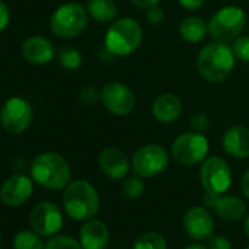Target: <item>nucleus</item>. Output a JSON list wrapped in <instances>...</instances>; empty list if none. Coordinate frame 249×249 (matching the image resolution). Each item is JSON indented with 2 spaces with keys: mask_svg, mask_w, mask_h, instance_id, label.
Segmentation results:
<instances>
[{
  "mask_svg": "<svg viewBox=\"0 0 249 249\" xmlns=\"http://www.w3.org/2000/svg\"><path fill=\"white\" fill-rule=\"evenodd\" d=\"M33 178L25 175H14L6 179L0 188V199L8 207H19L25 204L34 191Z\"/></svg>",
  "mask_w": 249,
  "mask_h": 249,
  "instance_id": "nucleus-15",
  "label": "nucleus"
},
{
  "mask_svg": "<svg viewBox=\"0 0 249 249\" xmlns=\"http://www.w3.org/2000/svg\"><path fill=\"white\" fill-rule=\"evenodd\" d=\"M208 249H231V242L226 236H211L208 239Z\"/></svg>",
  "mask_w": 249,
  "mask_h": 249,
  "instance_id": "nucleus-31",
  "label": "nucleus"
},
{
  "mask_svg": "<svg viewBox=\"0 0 249 249\" xmlns=\"http://www.w3.org/2000/svg\"><path fill=\"white\" fill-rule=\"evenodd\" d=\"M179 5L188 11H198L199 8L204 6L205 0H178Z\"/></svg>",
  "mask_w": 249,
  "mask_h": 249,
  "instance_id": "nucleus-34",
  "label": "nucleus"
},
{
  "mask_svg": "<svg viewBox=\"0 0 249 249\" xmlns=\"http://www.w3.org/2000/svg\"><path fill=\"white\" fill-rule=\"evenodd\" d=\"M98 98H100V94L97 92L95 88L88 87V88H84L82 92H81V100H82L84 103H87V104H92V103L97 101Z\"/></svg>",
  "mask_w": 249,
  "mask_h": 249,
  "instance_id": "nucleus-33",
  "label": "nucleus"
},
{
  "mask_svg": "<svg viewBox=\"0 0 249 249\" xmlns=\"http://www.w3.org/2000/svg\"><path fill=\"white\" fill-rule=\"evenodd\" d=\"M59 63L66 71H76L82 65V53L75 47H62L57 52Z\"/></svg>",
  "mask_w": 249,
  "mask_h": 249,
  "instance_id": "nucleus-23",
  "label": "nucleus"
},
{
  "mask_svg": "<svg viewBox=\"0 0 249 249\" xmlns=\"http://www.w3.org/2000/svg\"><path fill=\"white\" fill-rule=\"evenodd\" d=\"M245 249H249V246H246V248H245Z\"/></svg>",
  "mask_w": 249,
  "mask_h": 249,
  "instance_id": "nucleus-41",
  "label": "nucleus"
},
{
  "mask_svg": "<svg viewBox=\"0 0 249 249\" xmlns=\"http://www.w3.org/2000/svg\"><path fill=\"white\" fill-rule=\"evenodd\" d=\"M31 178L40 186L57 191L71 183L72 170L63 156L47 151L34 159L31 164Z\"/></svg>",
  "mask_w": 249,
  "mask_h": 249,
  "instance_id": "nucleus-2",
  "label": "nucleus"
},
{
  "mask_svg": "<svg viewBox=\"0 0 249 249\" xmlns=\"http://www.w3.org/2000/svg\"><path fill=\"white\" fill-rule=\"evenodd\" d=\"M144 31L134 18H119L111 22L106 36L104 47L114 56L123 57L137 52L142 43Z\"/></svg>",
  "mask_w": 249,
  "mask_h": 249,
  "instance_id": "nucleus-4",
  "label": "nucleus"
},
{
  "mask_svg": "<svg viewBox=\"0 0 249 249\" xmlns=\"http://www.w3.org/2000/svg\"><path fill=\"white\" fill-rule=\"evenodd\" d=\"M234 57L243 63H249V36H239L231 41Z\"/></svg>",
  "mask_w": 249,
  "mask_h": 249,
  "instance_id": "nucleus-28",
  "label": "nucleus"
},
{
  "mask_svg": "<svg viewBox=\"0 0 249 249\" xmlns=\"http://www.w3.org/2000/svg\"><path fill=\"white\" fill-rule=\"evenodd\" d=\"M185 233L194 240H208L214 231V220L207 207H191L183 215Z\"/></svg>",
  "mask_w": 249,
  "mask_h": 249,
  "instance_id": "nucleus-13",
  "label": "nucleus"
},
{
  "mask_svg": "<svg viewBox=\"0 0 249 249\" xmlns=\"http://www.w3.org/2000/svg\"><path fill=\"white\" fill-rule=\"evenodd\" d=\"M30 226L40 236H54L63 226V214L54 202L41 201L30 213Z\"/></svg>",
  "mask_w": 249,
  "mask_h": 249,
  "instance_id": "nucleus-12",
  "label": "nucleus"
},
{
  "mask_svg": "<svg viewBox=\"0 0 249 249\" xmlns=\"http://www.w3.org/2000/svg\"><path fill=\"white\" fill-rule=\"evenodd\" d=\"M145 18H147V22H148L150 25H160V24L164 21V12H163L161 8L154 6V8L147 9Z\"/></svg>",
  "mask_w": 249,
  "mask_h": 249,
  "instance_id": "nucleus-30",
  "label": "nucleus"
},
{
  "mask_svg": "<svg viewBox=\"0 0 249 249\" xmlns=\"http://www.w3.org/2000/svg\"><path fill=\"white\" fill-rule=\"evenodd\" d=\"M240 189H242L243 195L249 199V169L243 173V176L240 179Z\"/></svg>",
  "mask_w": 249,
  "mask_h": 249,
  "instance_id": "nucleus-36",
  "label": "nucleus"
},
{
  "mask_svg": "<svg viewBox=\"0 0 249 249\" xmlns=\"http://www.w3.org/2000/svg\"><path fill=\"white\" fill-rule=\"evenodd\" d=\"M9 22H11V11L3 0H0V34L8 28Z\"/></svg>",
  "mask_w": 249,
  "mask_h": 249,
  "instance_id": "nucleus-32",
  "label": "nucleus"
},
{
  "mask_svg": "<svg viewBox=\"0 0 249 249\" xmlns=\"http://www.w3.org/2000/svg\"><path fill=\"white\" fill-rule=\"evenodd\" d=\"M179 34L186 43H201L208 34V24L199 17H186L179 25Z\"/></svg>",
  "mask_w": 249,
  "mask_h": 249,
  "instance_id": "nucleus-21",
  "label": "nucleus"
},
{
  "mask_svg": "<svg viewBox=\"0 0 249 249\" xmlns=\"http://www.w3.org/2000/svg\"><path fill=\"white\" fill-rule=\"evenodd\" d=\"M223 150L234 159L249 157V128L236 124L229 128L221 138Z\"/></svg>",
  "mask_w": 249,
  "mask_h": 249,
  "instance_id": "nucleus-20",
  "label": "nucleus"
},
{
  "mask_svg": "<svg viewBox=\"0 0 249 249\" xmlns=\"http://www.w3.org/2000/svg\"><path fill=\"white\" fill-rule=\"evenodd\" d=\"M0 126H2V120H0Z\"/></svg>",
  "mask_w": 249,
  "mask_h": 249,
  "instance_id": "nucleus-40",
  "label": "nucleus"
},
{
  "mask_svg": "<svg viewBox=\"0 0 249 249\" xmlns=\"http://www.w3.org/2000/svg\"><path fill=\"white\" fill-rule=\"evenodd\" d=\"M21 52L24 59L33 65H47L56 56V50L52 41L40 36H34L25 40Z\"/></svg>",
  "mask_w": 249,
  "mask_h": 249,
  "instance_id": "nucleus-18",
  "label": "nucleus"
},
{
  "mask_svg": "<svg viewBox=\"0 0 249 249\" xmlns=\"http://www.w3.org/2000/svg\"><path fill=\"white\" fill-rule=\"evenodd\" d=\"M185 249H208V248H205V246H202V245H199V243H194V245L186 246Z\"/></svg>",
  "mask_w": 249,
  "mask_h": 249,
  "instance_id": "nucleus-38",
  "label": "nucleus"
},
{
  "mask_svg": "<svg viewBox=\"0 0 249 249\" xmlns=\"http://www.w3.org/2000/svg\"><path fill=\"white\" fill-rule=\"evenodd\" d=\"M246 14L242 8L229 5L223 6L210 18L208 34L214 41L230 43L237 38L246 27Z\"/></svg>",
  "mask_w": 249,
  "mask_h": 249,
  "instance_id": "nucleus-6",
  "label": "nucleus"
},
{
  "mask_svg": "<svg viewBox=\"0 0 249 249\" xmlns=\"http://www.w3.org/2000/svg\"><path fill=\"white\" fill-rule=\"evenodd\" d=\"M169 166V153L159 144H147L138 148L131 160V167L135 175L142 179H150L161 175Z\"/></svg>",
  "mask_w": 249,
  "mask_h": 249,
  "instance_id": "nucleus-8",
  "label": "nucleus"
},
{
  "mask_svg": "<svg viewBox=\"0 0 249 249\" xmlns=\"http://www.w3.org/2000/svg\"><path fill=\"white\" fill-rule=\"evenodd\" d=\"M33 106L22 97H11L0 110L2 126L14 135L25 132L33 123Z\"/></svg>",
  "mask_w": 249,
  "mask_h": 249,
  "instance_id": "nucleus-10",
  "label": "nucleus"
},
{
  "mask_svg": "<svg viewBox=\"0 0 249 249\" xmlns=\"http://www.w3.org/2000/svg\"><path fill=\"white\" fill-rule=\"evenodd\" d=\"M100 98L103 101V106L116 116H126L135 108V94L134 91L123 82L111 81L107 82L101 92Z\"/></svg>",
  "mask_w": 249,
  "mask_h": 249,
  "instance_id": "nucleus-11",
  "label": "nucleus"
},
{
  "mask_svg": "<svg viewBox=\"0 0 249 249\" xmlns=\"http://www.w3.org/2000/svg\"><path fill=\"white\" fill-rule=\"evenodd\" d=\"M14 249H44L41 237L34 230H22L14 237Z\"/></svg>",
  "mask_w": 249,
  "mask_h": 249,
  "instance_id": "nucleus-24",
  "label": "nucleus"
},
{
  "mask_svg": "<svg viewBox=\"0 0 249 249\" xmlns=\"http://www.w3.org/2000/svg\"><path fill=\"white\" fill-rule=\"evenodd\" d=\"M145 189L142 178L134 173V176H126L122 183V194L126 199H137L142 195Z\"/></svg>",
  "mask_w": 249,
  "mask_h": 249,
  "instance_id": "nucleus-26",
  "label": "nucleus"
},
{
  "mask_svg": "<svg viewBox=\"0 0 249 249\" xmlns=\"http://www.w3.org/2000/svg\"><path fill=\"white\" fill-rule=\"evenodd\" d=\"M182 100L173 92H163L157 95L151 104V113L160 123H173L182 114Z\"/></svg>",
  "mask_w": 249,
  "mask_h": 249,
  "instance_id": "nucleus-19",
  "label": "nucleus"
},
{
  "mask_svg": "<svg viewBox=\"0 0 249 249\" xmlns=\"http://www.w3.org/2000/svg\"><path fill=\"white\" fill-rule=\"evenodd\" d=\"M63 207L66 214L76 221L92 218L100 208V198L95 188L88 180H73L63 192Z\"/></svg>",
  "mask_w": 249,
  "mask_h": 249,
  "instance_id": "nucleus-3",
  "label": "nucleus"
},
{
  "mask_svg": "<svg viewBox=\"0 0 249 249\" xmlns=\"http://www.w3.org/2000/svg\"><path fill=\"white\" fill-rule=\"evenodd\" d=\"M243 233L249 239V214H248V217H245V221H243Z\"/></svg>",
  "mask_w": 249,
  "mask_h": 249,
  "instance_id": "nucleus-37",
  "label": "nucleus"
},
{
  "mask_svg": "<svg viewBox=\"0 0 249 249\" xmlns=\"http://www.w3.org/2000/svg\"><path fill=\"white\" fill-rule=\"evenodd\" d=\"M210 145L201 132H185L172 144V157L182 166H195L207 159Z\"/></svg>",
  "mask_w": 249,
  "mask_h": 249,
  "instance_id": "nucleus-7",
  "label": "nucleus"
},
{
  "mask_svg": "<svg viewBox=\"0 0 249 249\" xmlns=\"http://www.w3.org/2000/svg\"><path fill=\"white\" fill-rule=\"evenodd\" d=\"M110 240V231L104 221L89 218L79 230V242L84 249H106Z\"/></svg>",
  "mask_w": 249,
  "mask_h": 249,
  "instance_id": "nucleus-17",
  "label": "nucleus"
},
{
  "mask_svg": "<svg viewBox=\"0 0 249 249\" xmlns=\"http://www.w3.org/2000/svg\"><path fill=\"white\" fill-rule=\"evenodd\" d=\"M189 124H191L192 131L204 134V132L210 128V119H208V116H207L205 113L198 111V113H195V114L191 117V123H189Z\"/></svg>",
  "mask_w": 249,
  "mask_h": 249,
  "instance_id": "nucleus-29",
  "label": "nucleus"
},
{
  "mask_svg": "<svg viewBox=\"0 0 249 249\" xmlns=\"http://www.w3.org/2000/svg\"><path fill=\"white\" fill-rule=\"evenodd\" d=\"M0 245H2V236H0Z\"/></svg>",
  "mask_w": 249,
  "mask_h": 249,
  "instance_id": "nucleus-39",
  "label": "nucleus"
},
{
  "mask_svg": "<svg viewBox=\"0 0 249 249\" xmlns=\"http://www.w3.org/2000/svg\"><path fill=\"white\" fill-rule=\"evenodd\" d=\"M199 180L205 192L223 195L231 186V170L224 159L211 156L207 157L201 164Z\"/></svg>",
  "mask_w": 249,
  "mask_h": 249,
  "instance_id": "nucleus-9",
  "label": "nucleus"
},
{
  "mask_svg": "<svg viewBox=\"0 0 249 249\" xmlns=\"http://www.w3.org/2000/svg\"><path fill=\"white\" fill-rule=\"evenodd\" d=\"M132 249H167V242L160 233L147 231L134 242Z\"/></svg>",
  "mask_w": 249,
  "mask_h": 249,
  "instance_id": "nucleus-25",
  "label": "nucleus"
},
{
  "mask_svg": "<svg viewBox=\"0 0 249 249\" xmlns=\"http://www.w3.org/2000/svg\"><path fill=\"white\" fill-rule=\"evenodd\" d=\"M44 249H84V248H82L81 242H78L75 237L60 234V236L52 237L44 245Z\"/></svg>",
  "mask_w": 249,
  "mask_h": 249,
  "instance_id": "nucleus-27",
  "label": "nucleus"
},
{
  "mask_svg": "<svg viewBox=\"0 0 249 249\" xmlns=\"http://www.w3.org/2000/svg\"><path fill=\"white\" fill-rule=\"evenodd\" d=\"M98 166L101 172L113 180L124 179L131 170V161L128 156L119 148L103 150L98 157Z\"/></svg>",
  "mask_w": 249,
  "mask_h": 249,
  "instance_id": "nucleus-16",
  "label": "nucleus"
},
{
  "mask_svg": "<svg viewBox=\"0 0 249 249\" xmlns=\"http://www.w3.org/2000/svg\"><path fill=\"white\" fill-rule=\"evenodd\" d=\"M88 15L101 24H108L117 18V6L114 0H88L87 3Z\"/></svg>",
  "mask_w": 249,
  "mask_h": 249,
  "instance_id": "nucleus-22",
  "label": "nucleus"
},
{
  "mask_svg": "<svg viewBox=\"0 0 249 249\" xmlns=\"http://www.w3.org/2000/svg\"><path fill=\"white\" fill-rule=\"evenodd\" d=\"M204 207L213 208L221 220L229 223L239 221L246 214V204L240 198L233 195H214L205 192Z\"/></svg>",
  "mask_w": 249,
  "mask_h": 249,
  "instance_id": "nucleus-14",
  "label": "nucleus"
},
{
  "mask_svg": "<svg viewBox=\"0 0 249 249\" xmlns=\"http://www.w3.org/2000/svg\"><path fill=\"white\" fill-rule=\"evenodd\" d=\"M87 8L76 2L59 6L50 18V31L59 38H75L88 27Z\"/></svg>",
  "mask_w": 249,
  "mask_h": 249,
  "instance_id": "nucleus-5",
  "label": "nucleus"
},
{
  "mask_svg": "<svg viewBox=\"0 0 249 249\" xmlns=\"http://www.w3.org/2000/svg\"><path fill=\"white\" fill-rule=\"evenodd\" d=\"M129 2L140 8V9H150V8H154V6H159V3L161 2V0H129Z\"/></svg>",
  "mask_w": 249,
  "mask_h": 249,
  "instance_id": "nucleus-35",
  "label": "nucleus"
},
{
  "mask_svg": "<svg viewBox=\"0 0 249 249\" xmlns=\"http://www.w3.org/2000/svg\"><path fill=\"white\" fill-rule=\"evenodd\" d=\"M236 57L231 46L221 41H213L201 49L196 59V68L199 75L211 82L218 84L226 81L233 72Z\"/></svg>",
  "mask_w": 249,
  "mask_h": 249,
  "instance_id": "nucleus-1",
  "label": "nucleus"
}]
</instances>
